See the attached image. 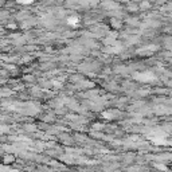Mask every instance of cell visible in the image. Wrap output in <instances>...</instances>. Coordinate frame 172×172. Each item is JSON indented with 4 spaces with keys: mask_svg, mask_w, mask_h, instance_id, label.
<instances>
[{
    "mask_svg": "<svg viewBox=\"0 0 172 172\" xmlns=\"http://www.w3.org/2000/svg\"><path fill=\"white\" fill-rule=\"evenodd\" d=\"M18 2H20V3H23V4H28V3L34 2V0H18Z\"/></svg>",
    "mask_w": 172,
    "mask_h": 172,
    "instance_id": "1",
    "label": "cell"
}]
</instances>
